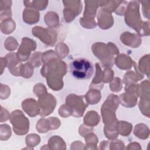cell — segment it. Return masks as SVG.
<instances>
[{"mask_svg":"<svg viewBox=\"0 0 150 150\" xmlns=\"http://www.w3.org/2000/svg\"><path fill=\"white\" fill-rule=\"evenodd\" d=\"M118 96L110 94L101 106V113L105 129L118 128V121L116 118L115 111L120 104Z\"/></svg>","mask_w":150,"mask_h":150,"instance_id":"cell-3","label":"cell"},{"mask_svg":"<svg viewBox=\"0 0 150 150\" xmlns=\"http://www.w3.org/2000/svg\"><path fill=\"white\" fill-rule=\"evenodd\" d=\"M85 10L84 12L83 18L87 19H94L96 11L100 6V1H85Z\"/></svg>","mask_w":150,"mask_h":150,"instance_id":"cell-18","label":"cell"},{"mask_svg":"<svg viewBox=\"0 0 150 150\" xmlns=\"http://www.w3.org/2000/svg\"><path fill=\"white\" fill-rule=\"evenodd\" d=\"M48 146L49 149H66V145L64 140L57 135L51 137L48 141Z\"/></svg>","mask_w":150,"mask_h":150,"instance_id":"cell-25","label":"cell"},{"mask_svg":"<svg viewBox=\"0 0 150 150\" xmlns=\"http://www.w3.org/2000/svg\"><path fill=\"white\" fill-rule=\"evenodd\" d=\"M6 60V66L12 74L15 76H20V70L22 64L15 53H9L4 57Z\"/></svg>","mask_w":150,"mask_h":150,"instance_id":"cell-13","label":"cell"},{"mask_svg":"<svg viewBox=\"0 0 150 150\" xmlns=\"http://www.w3.org/2000/svg\"><path fill=\"white\" fill-rule=\"evenodd\" d=\"M142 5V12L145 17L147 19H149V1H141Z\"/></svg>","mask_w":150,"mask_h":150,"instance_id":"cell-52","label":"cell"},{"mask_svg":"<svg viewBox=\"0 0 150 150\" xmlns=\"http://www.w3.org/2000/svg\"><path fill=\"white\" fill-rule=\"evenodd\" d=\"M100 120V118L98 113L96 111L91 110L88 111L85 115L83 121L84 124L93 127L97 125Z\"/></svg>","mask_w":150,"mask_h":150,"instance_id":"cell-22","label":"cell"},{"mask_svg":"<svg viewBox=\"0 0 150 150\" xmlns=\"http://www.w3.org/2000/svg\"><path fill=\"white\" fill-rule=\"evenodd\" d=\"M36 128L40 133H45L50 129L49 124L47 119L40 118L36 124Z\"/></svg>","mask_w":150,"mask_h":150,"instance_id":"cell-37","label":"cell"},{"mask_svg":"<svg viewBox=\"0 0 150 150\" xmlns=\"http://www.w3.org/2000/svg\"><path fill=\"white\" fill-rule=\"evenodd\" d=\"M10 117V114H9L8 111L4 108L2 107H1V122H2L4 121H5L8 120Z\"/></svg>","mask_w":150,"mask_h":150,"instance_id":"cell-54","label":"cell"},{"mask_svg":"<svg viewBox=\"0 0 150 150\" xmlns=\"http://www.w3.org/2000/svg\"><path fill=\"white\" fill-rule=\"evenodd\" d=\"M1 140L6 141L11 137V129L10 127L7 124H1Z\"/></svg>","mask_w":150,"mask_h":150,"instance_id":"cell-40","label":"cell"},{"mask_svg":"<svg viewBox=\"0 0 150 150\" xmlns=\"http://www.w3.org/2000/svg\"><path fill=\"white\" fill-rule=\"evenodd\" d=\"M127 2L125 1H121L115 11V12L117 15H122L125 13V12L127 9Z\"/></svg>","mask_w":150,"mask_h":150,"instance_id":"cell-51","label":"cell"},{"mask_svg":"<svg viewBox=\"0 0 150 150\" xmlns=\"http://www.w3.org/2000/svg\"><path fill=\"white\" fill-rule=\"evenodd\" d=\"M86 147L85 149H97V144L98 142V138L96 134L92 132L87 134L85 137Z\"/></svg>","mask_w":150,"mask_h":150,"instance_id":"cell-32","label":"cell"},{"mask_svg":"<svg viewBox=\"0 0 150 150\" xmlns=\"http://www.w3.org/2000/svg\"><path fill=\"white\" fill-rule=\"evenodd\" d=\"M32 35L47 45L52 46L57 40V32L53 28L35 26L32 29Z\"/></svg>","mask_w":150,"mask_h":150,"instance_id":"cell-9","label":"cell"},{"mask_svg":"<svg viewBox=\"0 0 150 150\" xmlns=\"http://www.w3.org/2000/svg\"><path fill=\"white\" fill-rule=\"evenodd\" d=\"M72 75L78 79H88L93 73V66L91 63L85 59L74 60L70 64Z\"/></svg>","mask_w":150,"mask_h":150,"instance_id":"cell-5","label":"cell"},{"mask_svg":"<svg viewBox=\"0 0 150 150\" xmlns=\"http://www.w3.org/2000/svg\"><path fill=\"white\" fill-rule=\"evenodd\" d=\"M114 62L117 67L122 70H128L131 69L134 62L131 58L125 54H121L117 56Z\"/></svg>","mask_w":150,"mask_h":150,"instance_id":"cell-20","label":"cell"},{"mask_svg":"<svg viewBox=\"0 0 150 150\" xmlns=\"http://www.w3.org/2000/svg\"><path fill=\"white\" fill-rule=\"evenodd\" d=\"M114 72L110 68H105L103 70V83H108L112 80Z\"/></svg>","mask_w":150,"mask_h":150,"instance_id":"cell-46","label":"cell"},{"mask_svg":"<svg viewBox=\"0 0 150 150\" xmlns=\"http://www.w3.org/2000/svg\"><path fill=\"white\" fill-rule=\"evenodd\" d=\"M127 149H141V147L140 146V145L138 143H137V142H132V143H130V144H128V147L127 148Z\"/></svg>","mask_w":150,"mask_h":150,"instance_id":"cell-55","label":"cell"},{"mask_svg":"<svg viewBox=\"0 0 150 150\" xmlns=\"http://www.w3.org/2000/svg\"><path fill=\"white\" fill-rule=\"evenodd\" d=\"M138 93L140 97L149 98V82L148 80L144 81L139 85Z\"/></svg>","mask_w":150,"mask_h":150,"instance_id":"cell-35","label":"cell"},{"mask_svg":"<svg viewBox=\"0 0 150 150\" xmlns=\"http://www.w3.org/2000/svg\"><path fill=\"white\" fill-rule=\"evenodd\" d=\"M96 70L95 77L93 78L90 87H96V89H101L104 86L103 71L98 63H96Z\"/></svg>","mask_w":150,"mask_h":150,"instance_id":"cell-21","label":"cell"},{"mask_svg":"<svg viewBox=\"0 0 150 150\" xmlns=\"http://www.w3.org/2000/svg\"><path fill=\"white\" fill-rule=\"evenodd\" d=\"M23 20L28 24H35L39 20V13L38 10L26 8L23 11Z\"/></svg>","mask_w":150,"mask_h":150,"instance_id":"cell-19","label":"cell"},{"mask_svg":"<svg viewBox=\"0 0 150 150\" xmlns=\"http://www.w3.org/2000/svg\"><path fill=\"white\" fill-rule=\"evenodd\" d=\"M139 108L142 114L149 118V98L141 97L139 102Z\"/></svg>","mask_w":150,"mask_h":150,"instance_id":"cell-33","label":"cell"},{"mask_svg":"<svg viewBox=\"0 0 150 150\" xmlns=\"http://www.w3.org/2000/svg\"><path fill=\"white\" fill-rule=\"evenodd\" d=\"M55 97L50 93H46L39 97L38 104L39 107V115L41 117L49 115L54 110L56 105Z\"/></svg>","mask_w":150,"mask_h":150,"instance_id":"cell-10","label":"cell"},{"mask_svg":"<svg viewBox=\"0 0 150 150\" xmlns=\"http://www.w3.org/2000/svg\"><path fill=\"white\" fill-rule=\"evenodd\" d=\"M93 54L100 59L102 64L105 68H111L114 64V56L119 53V50L115 44L109 42L105 44L97 42L92 45Z\"/></svg>","mask_w":150,"mask_h":150,"instance_id":"cell-4","label":"cell"},{"mask_svg":"<svg viewBox=\"0 0 150 150\" xmlns=\"http://www.w3.org/2000/svg\"><path fill=\"white\" fill-rule=\"evenodd\" d=\"M15 29V22L11 19H7L1 21V30L3 33L10 34Z\"/></svg>","mask_w":150,"mask_h":150,"instance_id":"cell-28","label":"cell"},{"mask_svg":"<svg viewBox=\"0 0 150 150\" xmlns=\"http://www.w3.org/2000/svg\"><path fill=\"white\" fill-rule=\"evenodd\" d=\"M1 74H2V73H3V71H4V67H5V66H6L7 64V63H6V60L5 57H1Z\"/></svg>","mask_w":150,"mask_h":150,"instance_id":"cell-56","label":"cell"},{"mask_svg":"<svg viewBox=\"0 0 150 150\" xmlns=\"http://www.w3.org/2000/svg\"><path fill=\"white\" fill-rule=\"evenodd\" d=\"M97 21L99 27L102 29L110 28L114 24L113 16L111 13L100 9L97 14Z\"/></svg>","mask_w":150,"mask_h":150,"instance_id":"cell-14","label":"cell"},{"mask_svg":"<svg viewBox=\"0 0 150 150\" xmlns=\"http://www.w3.org/2000/svg\"><path fill=\"white\" fill-rule=\"evenodd\" d=\"M109 145H110V149H123L124 148V144L121 140L115 139L112 140L110 142Z\"/></svg>","mask_w":150,"mask_h":150,"instance_id":"cell-47","label":"cell"},{"mask_svg":"<svg viewBox=\"0 0 150 150\" xmlns=\"http://www.w3.org/2000/svg\"><path fill=\"white\" fill-rule=\"evenodd\" d=\"M45 22L51 28H54L59 25L58 15L54 12H49L45 15Z\"/></svg>","mask_w":150,"mask_h":150,"instance_id":"cell-27","label":"cell"},{"mask_svg":"<svg viewBox=\"0 0 150 150\" xmlns=\"http://www.w3.org/2000/svg\"><path fill=\"white\" fill-rule=\"evenodd\" d=\"M80 22L81 25L86 29H93L95 28L96 26V23L94 19H87L82 17L80 19Z\"/></svg>","mask_w":150,"mask_h":150,"instance_id":"cell-43","label":"cell"},{"mask_svg":"<svg viewBox=\"0 0 150 150\" xmlns=\"http://www.w3.org/2000/svg\"><path fill=\"white\" fill-rule=\"evenodd\" d=\"M125 93L119 97L120 103L125 107H132L137 104V98L139 96V85L134 83L125 85Z\"/></svg>","mask_w":150,"mask_h":150,"instance_id":"cell-7","label":"cell"},{"mask_svg":"<svg viewBox=\"0 0 150 150\" xmlns=\"http://www.w3.org/2000/svg\"><path fill=\"white\" fill-rule=\"evenodd\" d=\"M33 73V67L29 63H26L21 65L20 70V76L25 78H30Z\"/></svg>","mask_w":150,"mask_h":150,"instance_id":"cell-34","label":"cell"},{"mask_svg":"<svg viewBox=\"0 0 150 150\" xmlns=\"http://www.w3.org/2000/svg\"><path fill=\"white\" fill-rule=\"evenodd\" d=\"M122 87V81L119 77H115L114 79H112L110 84V90L113 92H119L121 90Z\"/></svg>","mask_w":150,"mask_h":150,"instance_id":"cell-42","label":"cell"},{"mask_svg":"<svg viewBox=\"0 0 150 150\" xmlns=\"http://www.w3.org/2000/svg\"><path fill=\"white\" fill-rule=\"evenodd\" d=\"M49 124V127H50V129H57L59 126L60 125V120L54 117H49L47 118Z\"/></svg>","mask_w":150,"mask_h":150,"instance_id":"cell-48","label":"cell"},{"mask_svg":"<svg viewBox=\"0 0 150 150\" xmlns=\"http://www.w3.org/2000/svg\"><path fill=\"white\" fill-rule=\"evenodd\" d=\"M121 1H100V6L103 11L111 13L115 11Z\"/></svg>","mask_w":150,"mask_h":150,"instance_id":"cell-26","label":"cell"},{"mask_svg":"<svg viewBox=\"0 0 150 150\" xmlns=\"http://www.w3.org/2000/svg\"><path fill=\"white\" fill-rule=\"evenodd\" d=\"M9 120L16 134L22 135L28 132L29 121L21 110H16L13 111L10 114Z\"/></svg>","mask_w":150,"mask_h":150,"instance_id":"cell-6","label":"cell"},{"mask_svg":"<svg viewBox=\"0 0 150 150\" xmlns=\"http://www.w3.org/2000/svg\"><path fill=\"white\" fill-rule=\"evenodd\" d=\"M22 107L23 111L31 117H34L39 114L40 110L38 102L33 98H29L23 101Z\"/></svg>","mask_w":150,"mask_h":150,"instance_id":"cell-15","label":"cell"},{"mask_svg":"<svg viewBox=\"0 0 150 150\" xmlns=\"http://www.w3.org/2000/svg\"><path fill=\"white\" fill-rule=\"evenodd\" d=\"M149 54H146L141 57L139 60V70L145 73L148 77L149 74Z\"/></svg>","mask_w":150,"mask_h":150,"instance_id":"cell-30","label":"cell"},{"mask_svg":"<svg viewBox=\"0 0 150 150\" xmlns=\"http://www.w3.org/2000/svg\"><path fill=\"white\" fill-rule=\"evenodd\" d=\"M101 93L96 88L90 89L85 96L86 100L89 104H96L101 100Z\"/></svg>","mask_w":150,"mask_h":150,"instance_id":"cell-23","label":"cell"},{"mask_svg":"<svg viewBox=\"0 0 150 150\" xmlns=\"http://www.w3.org/2000/svg\"><path fill=\"white\" fill-rule=\"evenodd\" d=\"M36 47V44L35 40L26 37L23 38L16 53L20 61L24 62L27 60L31 51L35 50Z\"/></svg>","mask_w":150,"mask_h":150,"instance_id":"cell-12","label":"cell"},{"mask_svg":"<svg viewBox=\"0 0 150 150\" xmlns=\"http://www.w3.org/2000/svg\"><path fill=\"white\" fill-rule=\"evenodd\" d=\"M118 132L124 137L128 136L131 132L132 125L128 122L124 121H118Z\"/></svg>","mask_w":150,"mask_h":150,"instance_id":"cell-31","label":"cell"},{"mask_svg":"<svg viewBox=\"0 0 150 150\" xmlns=\"http://www.w3.org/2000/svg\"><path fill=\"white\" fill-rule=\"evenodd\" d=\"M139 1H130L125 12V21L127 25L137 32L138 35H149V22H142L139 14Z\"/></svg>","mask_w":150,"mask_h":150,"instance_id":"cell-2","label":"cell"},{"mask_svg":"<svg viewBox=\"0 0 150 150\" xmlns=\"http://www.w3.org/2000/svg\"><path fill=\"white\" fill-rule=\"evenodd\" d=\"M59 114L61 117L66 118L70 115H71L72 112L70 107L66 104H65L60 107L59 109Z\"/></svg>","mask_w":150,"mask_h":150,"instance_id":"cell-45","label":"cell"},{"mask_svg":"<svg viewBox=\"0 0 150 150\" xmlns=\"http://www.w3.org/2000/svg\"><path fill=\"white\" fill-rule=\"evenodd\" d=\"M11 5H12L11 1H0L1 11L11 10Z\"/></svg>","mask_w":150,"mask_h":150,"instance_id":"cell-53","label":"cell"},{"mask_svg":"<svg viewBox=\"0 0 150 150\" xmlns=\"http://www.w3.org/2000/svg\"><path fill=\"white\" fill-rule=\"evenodd\" d=\"M64 9L63 15L66 22H71L79 15L82 10V4L80 1H63Z\"/></svg>","mask_w":150,"mask_h":150,"instance_id":"cell-11","label":"cell"},{"mask_svg":"<svg viewBox=\"0 0 150 150\" xmlns=\"http://www.w3.org/2000/svg\"><path fill=\"white\" fill-rule=\"evenodd\" d=\"M42 53L39 52H35L32 54L29 63L35 67H38L42 64Z\"/></svg>","mask_w":150,"mask_h":150,"instance_id":"cell-38","label":"cell"},{"mask_svg":"<svg viewBox=\"0 0 150 150\" xmlns=\"http://www.w3.org/2000/svg\"><path fill=\"white\" fill-rule=\"evenodd\" d=\"M43 62L40 72L46 78L48 86L54 91L61 90L63 86L62 78L67 72L66 64L57 54L43 59Z\"/></svg>","mask_w":150,"mask_h":150,"instance_id":"cell-1","label":"cell"},{"mask_svg":"<svg viewBox=\"0 0 150 150\" xmlns=\"http://www.w3.org/2000/svg\"><path fill=\"white\" fill-rule=\"evenodd\" d=\"M120 40L125 45L134 48L138 47L141 43V38L138 35L129 32L122 33L120 36Z\"/></svg>","mask_w":150,"mask_h":150,"instance_id":"cell-16","label":"cell"},{"mask_svg":"<svg viewBox=\"0 0 150 150\" xmlns=\"http://www.w3.org/2000/svg\"><path fill=\"white\" fill-rule=\"evenodd\" d=\"M33 92L35 95L39 97L47 93L46 87L42 83L36 84L33 87Z\"/></svg>","mask_w":150,"mask_h":150,"instance_id":"cell-44","label":"cell"},{"mask_svg":"<svg viewBox=\"0 0 150 150\" xmlns=\"http://www.w3.org/2000/svg\"><path fill=\"white\" fill-rule=\"evenodd\" d=\"M93 128L91 127H89L86 124H82L80 125L79 129V134H80L82 137H84L87 134L93 131Z\"/></svg>","mask_w":150,"mask_h":150,"instance_id":"cell-50","label":"cell"},{"mask_svg":"<svg viewBox=\"0 0 150 150\" xmlns=\"http://www.w3.org/2000/svg\"><path fill=\"white\" fill-rule=\"evenodd\" d=\"M56 53L59 58L63 59L69 53L68 46L64 43L60 42L58 43L55 47Z\"/></svg>","mask_w":150,"mask_h":150,"instance_id":"cell-36","label":"cell"},{"mask_svg":"<svg viewBox=\"0 0 150 150\" xmlns=\"http://www.w3.org/2000/svg\"><path fill=\"white\" fill-rule=\"evenodd\" d=\"M40 141V138L39 135L36 134H30L26 136V144L28 146H30L33 148L38 145Z\"/></svg>","mask_w":150,"mask_h":150,"instance_id":"cell-39","label":"cell"},{"mask_svg":"<svg viewBox=\"0 0 150 150\" xmlns=\"http://www.w3.org/2000/svg\"><path fill=\"white\" fill-rule=\"evenodd\" d=\"M66 104L71 110V115L75 117L83 116L87 104L84 102L83 96H79L74 94L69 95L66 99Z\"/></svg>","mask_w":150,"mask_h":150,"instance_id":"cell-8","label":"cell"},{"mask_svg":"<svg viewBox=\"0 0 150 150\" xmlns=\"http://www.w3.org/2000/svg\"><path fill=\"white\" fill-rule=\"evenodd\" d=\"M1 99H6L10 95V88L5 84H1Z\"/></svg>","mask_w":150,"mask_h":150,"instance_id":"cell-49","label":"cell"},{"mask_svg":"<svg viewBox=\"0 0 150 150\" xmlns=\"http://www.w3.org/2000/svg\"><path fill=\"white\" fill-rule=\"evenodd\" d=\"M133 66L135 70V72L133 71H128L125 74L124 76L123 81L125 84V85L136 83L138 81L144 78V75L139 70L137 65L135 62H134Z\"/></svg>","mask_w":150,"mask_h":150,"instance_id":"cell-17","label":"cell"},{"mask_svg":"<svg viewBox=\"0 0 150 150\" xmlns=\"http://www.w3.org/2000/svg\"><path fill=\"white\" fill-rule=\"evenodd\" d=\"M134 134L137 137L145 139L148 138L149 135V129L145 124L142 123L138 124L135 126Z\"/></svg>","mask_w":150,"mask_h":150,"instance_id":"cell-24","label":"cell"},{"mask_svg":"<svg viewBox=\"0 0 150 150\" xmlns=\"http://www.w3.org/2000/svg\"><path fill=\"white\" fill-rule=\"evenodd\" d=\"M26 8H32L36 10H44L47 6V1H24Z\"/></svg>","mask_w":150,"mask_h":150,"instance_id":"cell-29","label":"cell"},{"mask_svg":"<svg viewBox=\"0 0 150 150\" xmlns=\"http://www.w3.org/2000/svg\"><path fill=\"white\" fill-rule=\"evenodd\" d=\"M18 45V44L16 40L12 36L8 37L4 43L5 47L9 51L15 50L17 48Z\"/></svg>","mask_w":150,"mask_h":150,"instance_id":"cell-41","label":"cell"}]
</instances>
